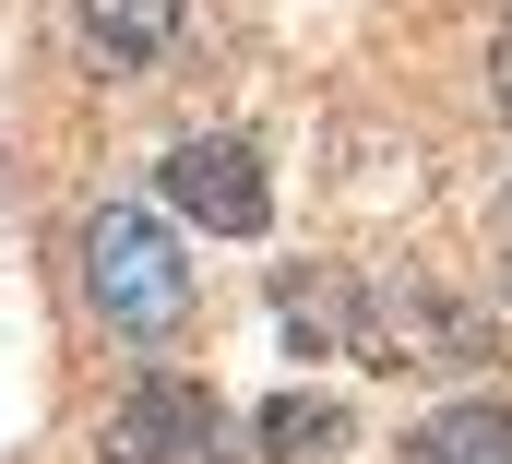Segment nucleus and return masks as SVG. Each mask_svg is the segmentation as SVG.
Wrapping results in <instances>:
<instances>
[{
    "label": "nucleus",
    "instance_id": "nucleus-2",
    "mask_svg": "<svg viewBox=\"0 0 512 464\" xmlns=\"http://www.w3.org/2000/svg\"><path fill=\"white\" fill-rule=\"evenodd\" d=\"M346 346L370 357V369H465V357H489V322L453 298V286H358V322H346Z\"/></svg>",
    "mask_w": 512,
    "mask_h": 464
},
{
    "label": "nucleus",
    "instance_id": "nucleus-3",
    "mask_svg": "<svg viewBox=\"0 0 512 464\" xmlns=\"http://www.w3.org/2000/svg\"><path fill=\"white\" fill-rule=\"evenodd\" d=\"M108 464H239V429L203 381H143L108 417Z\"/></svg>",
    "mask_w": 512,
    "mask_h": 464
},
{
    "label": "nucleus",
    "instance_id": "nucleus-8",
    "mask_svg": "<svg viewBox=\"0 0 512 464\" xmlns=\"http://www.w3.org/2000/svg\"><path fill=\"white\" fill-rule=\"evenodd\" d=\"M262 453H274V464L346 453V405H322V393H274V405H262Z\"/></svg>",
    "mask_w": 512,
    "mask_h": 464
},
{
    "label": "nucleus",
    "instance_id": "nucleus-5",
    "mask_svg": "<svg viewBox=\"0 0 512 464\" xmlns=\"http://www.w3.org/2000/svg\"><path fill=\"white\" fill-rule=\"evenodd\" d=\"M72 48L84 72H143L179 48V0H72Z\"/></svg>",
    "mask_w": 512,
    "mask_h": 464
},
{
    "label": "nucleus",
    "instance_id": "nucleus-4",
    "mask_svg": "<svg viewBox=\"0 0 512 464\" xmlns=\"http://www.w3.org/2000/svg\"><path fill=\"white\" fill-rule=\"evenodd\" d=\"M155 191L191 215L203 238H262L274 227V191H262V167H251V143H227V131H203V143H179L167 167H155Z\"/></svg>",
    "mask_w": 512,
    "mask_h": 464
},
{
    "label": "nucleus",
    "instance_id": "nucleus-10",
    "mask_svg": "<svg viewBox=\"0 0 512 464\" xmlns=\"http://www.w3.org/2000/svg\"><path fill=\"white\" fill-rule=\"evenodd\" d=\"M489 238H501V262H512V191H501V215H489Z\"/></svg>",
    "mask_w": 512,
    "mask_h": 464
},
{
    "label": "nucleus",
    "instance_id": "nucleus-6",
    "mask_svg": "<svg viewBox=\"0 0 512 464\" xmlns=\"http://www.w3.org/2000/svg\"><path fill=\"white\" fill-rule=\"evenodd\" d=\"M405 464H512V405L465 393V405L417 417V429H405Z\"/></svg>",
    "mask_w": 512,
    "mask_h": 464
},
{
    "label": "nucleus",
    "instance_id": "nucleus-7",
    "mask_svg": "<svg viewBox=\"0 0 512 464\" xmlns=\"http://www.w3.org/2000/svg\"><path fill=\"white\" fill-rule=\"evenodd\" d=\"M274 322H286V346H346V322H358V286H346L334 262H298V274L274 286Z\"/></svg>",
    "mask_w": 512,
    "mask_h": 464
},
{
    "label": "nucleus",
    "instance_id": "nucleus-1",
    "mask_svg": "<svg viewBox=\"0 0 512 464\" xmlns=\"http://www.w3.org/2000/svg\"><path fill=\"white\" fill-rule=\"evenodd\" d=\"M84 298H96L108 334H179L191 322V262H179V238L143 203H96V227H84Z\"/></svg>",
    "mask_w": 512,
    "mask_h": 464
},
{
    "label": "nucleus",
    "instance_id": "nucleus-9",
    "mask_svg": "<svg viewBox=\"0 0 512 464\" xmlns=\"http://www.w3.org/2000/svg\"><path fill=\"white\" fill-rule=\"evenodd\" d=\"M489 108L512 119V24H501V48H489Z\"/></svg>",
    "mask_w": 512,
    "mask_h": 464
}]
</instances>
